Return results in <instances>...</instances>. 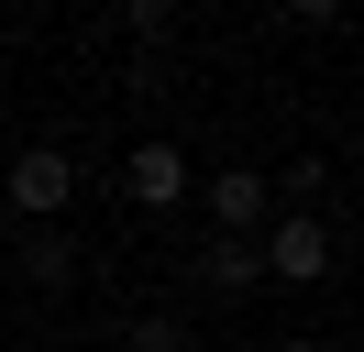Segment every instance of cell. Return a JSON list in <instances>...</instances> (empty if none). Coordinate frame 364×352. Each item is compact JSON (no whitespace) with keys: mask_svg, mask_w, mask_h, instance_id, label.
Here are the masks:
<instances>
[{"mask_svg":"<svg viewBox=\"0 0 364 352\" xmlns=\"http://www.w3.org/2000/svg\"><path fill=\"white\" fill-rule=\"evenodd\" d=\"M254 264H265L276 286H320L331 275V220L320 209H276L265 231H254Z\"/></svg>","mask_w":364,"mask_h":352,"instance_id":"6da1fadb","label":"cell"},{"mask_svg":"<svg viewBox=\"0 0 364 352\" xmlns=\"http://www.w3.org/2000/svg\"><path fill=\"white\" fill-rule=\"evenodd\" d=\"M0 198H11V220H67L77 154H67V143H23V154H11V176H0Z\"/></svg>","mask_w":364,"mask_h":352,"instance_id":"7a4b0ae2","label":"cell"},{"mask_svg":"<svg viewBox=\"0 0 364 352\" xmlns=\"http://www.w3.org/2000/svg\"><path fill=\"white\" fill-rule=\"evenodd\" d=\"M188 187H199V176H188L177 143H133V154H122V198H133V209H177Z\"/></svg>","mask_w":364,"mask_h":352,"instance_id":"3957f363","label":"cell"},{"mask_svg":"<svg viewBox=\"0 0 364 352\" xmlns=\"http://www.w3.org/2000/svg\"><path fill=\"white\" fill-rule=\"evenodd\" d=\"M265 220H276V187H265V176H254V165H221V176H210V231H265Z\"/></svg>","mask_w":364,"mask_h":352,"instance_id":"277c9868","label":"cell"},{"mask_svg":"<svg viewBox=\"0 0 364 352\" xmlns=\"http://www.w3.org/2000/svg\"><path fill=\"white\" fill-rule=\"evenodd\" d=\"M188 275H199L210 297H254V286H265V264H254V242H243V231H210Z\"/></svg>","mask_w":364,"mask_h":352,"instance_id":"5b68a950","label":"cell"},{"mask_svg":"<svg viewBox=\"0 0 364 352\" xmlns=\"http://www.w3.org/2000/svg\"><path fill=\"white\" fill-rule=\"evenodd\" d=\"M23 264H33V286H77V242H67V220H23Z\"/></svg>","mask_w":364,"mask_h":352,"instance_id":"8992f818","label":"cell"},{"mask_svg":"<svg viewBox=\"0 0 364 352\" xmlns=\"http://www.w3.org/2000/svg\"><path fill=\"white\" fill-rule=\"evenodd\" d=\"M111 352H188V319H177V308H144V319L111 330Z\"/></svg>","mask_w":364,"mask_h":352,"instance_id":"52a82bcc","label":"cell"},{"mask_svg":"<svg viewBox=\"0 0 364 352\" xmlns=\"http://www.w3.org/2000/svg\"><path fill=\"white\" fill-rule=\"evenodd\" d=\"M122 22L144 33V55H166V22H177V0H122Z\"/></svg>","mask_w":364,"mask_h":352,"instance_id":"ba28073f","label":"cell"},{"mask_svg":"<svg viewBox=\"0 0 364 352\" xmlns=\"http://www.w3.org/2000/svg\"><path fill=\"white\" fill-rule=\"evenodd\" d=\"M265 187H276V198H287V209H309V198H320V187H331V165H287V176H265Z\"/></svg>","mask_w":364,"mask_h":352,"instance_id":"9c48e42d","label":"cell"},{"mask_svg":"<svg viewBox=\"0 0 364 352\" xmlns=\"http://www.w3.org/2000/svg\"><path fill=\"white\" fill-rule=\"evenodd\" d=\"M287 22H309V33H320V22H342V0H287Z\"/></svg>","mask_w":364,"mask_h":352,"instance_id":"30bf717a","label":"cell"},{"mask_svg":"<svg viewBox=\"0 0 364 352\" xmlns=\"http://www.w3.org/2000/svg\"><path fill=\"white\" fill-rule=\"evenodd\" d=\"M276 352H331V341H276Z\"/></svg>","mask_w":364,"mask_h":352,"instance_id":"8fae6325","label":"cell"}]
</instances>
